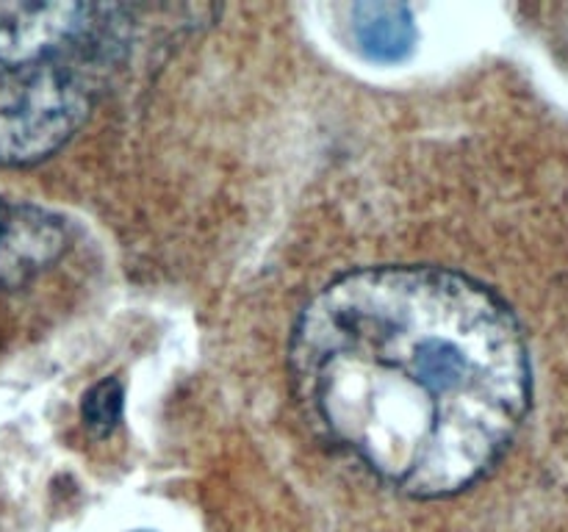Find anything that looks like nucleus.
<instances>
[{
	"mask_svg": "<svg viewBox=\"0 0 568 532\" xmlns=\"http://www.w3.org/2000/svg\"><path fill=\"white\" fill-rule=\"evenodd\" d=\"M353 37L358 48L375 61H399L416 42L414 14L399 3H355Z\"/></svg>",
	"mask_w": 568,
	"mask_h": 532,
	"instance_id": "obj_3",
	"label": "nucleus"
},
{
	"mask_svg": "<svg viewBox=\"0 0 568 532\" xmlns=\"http://www.w3.org/2000/svg\"><path fill=\"white\" fill-rule=\"evenodd\" d=\"M122 408H125V388H122V382L116 380V377H103V380L94 382V386L83 393V430L92 438H98V441H103V438H109L111 432L120 427Z\"/></svg>",
	"mask_w": 568,
	"mask_h": 532,
	"instance_id": "obj_4",
	"label": "nucleus"
},
{
	"mask_svg": "<svg viewBox=\"0 0 568 532\" xmlns=\"http://www.w3.org/2000/svg\"><path fill=\"white\" fill-rule=\"evenodd\" d=\"M70 253L72 231L59 214L0 194V352L28 336Z\"/></svg>",
	"mask_w": 568,
	"mask_h": 532,
	"instance_id": "obj_2",
	"label": "nucleus"
},
{
	"mask_svg": "<svg viewBox=\"0 0 568 532\" xmlns=\"http://www.w3.org/2000/svg\"><path fill=\"white\" fill-rule=\"evenodd\" d=\"M300 402L394 491L444 499L503 460L532 397L514 310L438 266L347 272L300 314Z\"/></svg>",
	"mask_w": 568,
	"mask_h": 532,
	"instance_id": "obj_1",
	"label": "nucleus"
}]
</instances>
